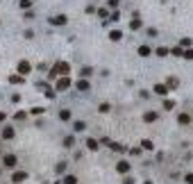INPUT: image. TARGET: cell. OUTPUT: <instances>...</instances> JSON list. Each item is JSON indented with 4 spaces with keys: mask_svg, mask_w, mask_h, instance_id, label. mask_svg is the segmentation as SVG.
<instances>
[{
    "mask_svg": "<svg viewBox=\"0 0 193 184\" xmlns=\"http://www.w3.org/2000/svg\"><path fill=\"white\" fill-rule=\"evenodd\" d=\"M87 148L89 150H98V141L96 139H87Z\"/></svg>",
    "mask_w": 193,
    "mask_h": 184,
    "instance_id": "obj_15",
    "label": "cell"
},
{
    "mask_svg": "<svg viewBox=\"0 0 193 184\" xmlns=\"http://www.w3.org/2000/svg\"><path fill=\"white\" fill-rule=\"evenodd\" d=\"M146 184H152V182H146Z\"/></svg>",
    "mask_w": 193,
    "mask_h": 184,
    "instance_id": "obj_40",
    "label": "cell"
},
{
    "mask_svg": "<svg viewBox=\"0 0 193 184\" xmlns=\"http://www.w3.org/2000/svg\"><path fill=\"white\" fill-rule=\"evenodd\" d=\"M0 141H2V136H0Z\"/></svg>",
    "mask_w": 193,
    "mask_h": 184,
    "instance_id": "obj_41",
    "label": "cell"
},
{
    "mask_svg": "<svg viewBox=\"0 0 193 184\" xmlns=\"http://www.w3.org/2000/svg\"><path fill=\"white\" fill-rule=\"evenodd\" d=\"M173 55L175 57H184V52H182V48H173Z\"/></svg>",
    "mask_w": 193,
    "mask_h": 184,
    "instance_id": "obj_33",
    "label": "cell"
},
{
    "mask_svg": "<svg viewBox=\"0 0 193 184\" xmlns=\"http://www.w3.org/2000/svg\"><path fill=\"white\" fill-rule=\"evenodd\" d=\"M139 55H141V57H148V55H150V48H148V46H141V48H139Z\"/></svg>",
    "mask_w": 193,
    "mask_h": 184,
    "instance_id": "obj_24",
    "label": "cell"
},
{
    "mask_svg": "<svg viewBox=\"0 0 193 184\" xmlns=\"http://www.w3.org/2000/svg\"><path fill=\"white\" fill-rule=\"evenodd\" d=\"M143 121H146V123L157 121V112H146V114H143Z\"/></svg>",
    "mask_w": 193,
    "mask_h": 184,
    "instance_id": "obj_9",
    "label": "cell"
},
{
    "mask_svg": "<svg viewBox=\"0 0 193 184\" xmlns=\"http://www.w3.org/2000/svg\"><path fill=\"white\" fill-rule=\"evenodd\" d=\"M73 143H75V139H73V136H66V139H64V146H66V148H71Z\"/></svg>",
    "mask_w": 193,
    "mask_h": 184,
    "instance_id": "obj_27",
    "label": "cell"
},
{
    "mask_svg": "<svg viewBox=\"0 0 193 184\" xmlns=\"http://www.w3.org/2000/svg\"><path fill=\"white\" fill-rule=\"evenodd\" d=\"M141 148H143V150H152L155 146H152V141H148V139H143V141H141Z\"/></svg>",
    "mask_w": 193,
    "mask_h": 184,
    "instance_id": "obj_22",
    "label": "cell"
},
{
    "mask_svg": "<svg viewBox=\"0 0 193 184\" xmlns=\"http://www.w3.org/2000/svg\"><path fill=\"white\" fill-rule=\"evenodd\" d=\"M77 89H80V91H89V89H91V87H89V82L84 80V77H82V80L77 82Z\"/></svg>",
    "mask_w": 193,
    "mask_h": 184,
    "instance_id": "obj_13",
    "label": "cell"
},
{
    "mask_svg": "<svg viewBox=\"0 0 193 184\" xmlns=\"http://www.w3.org/2000/svg\"><path fill=\"white\" fill-rule=\"evenodd\" d=\"M173 107H175L173 100H166V102H164V109H173Z\"/></svg>",
    "mask_w": 193,
    "mask_h": 184,
    "instance_id": "obj_31",
    "label": "cell"
},
{
    "mask_svg": "<svg viewBox=\"0 0 193 184\" xmlns=\"http://www.w3.org/2000/svg\"><path fill=\"white\" fill-rule=\"evenodd\" d=\"M0 121H5V112H0Z\"/></svg>",
    "mask_w": 193,
    "mask_h": 184,
    "instance_id": "obj_39",
    "label": "cell"
},
{
    "mask_svg": "<svg viewBox=\"0 0 193 184\" xmlns=\"http://www.w3.org/2000/svg\"><path fill=\"white\" fill-rule=\"evenodd\" d=\"M123 184H134V179L132 177H125V182H123Z\"/></svg>",
    "mask_w": 193,
    "mask_h": 184,
    "instance_id": "obj_38",
    "label": "cell"
},
{
    "mask_svg": "<svg viewBox=\"0 0 193 184\" xmlns=\"http://www.w3.org/2000/svg\"><path fill=\"white\" fill-rule=\"evenodd\" d=\"M20 7H23V9H27V7H32V0H20Z\"/></svg>",
    "mask_w": 193,
    "mask_h": 184,
    "instance_id": "obj_30",
    "label": "cell"
},
{
    "mask_svg": "<svg viewBox=\"0 0 193 184\" xmlns=\"http://www.w3.org/2000/svg\"><path fill=\"white\" fill-rule=\"evenodd\" d=\"M116 170H118V173H123V175L130 173V164H127V161H118L116 164Z\"/></svg>",
    "mask_w": 193,
    "mask_h": 184,
    "instance_id": "obj_7",
    "label": "cell"
},
{
    "mask_svg": "<svg viewBox=\"0 0 193 184\" xmlns=\"http://www.w3.org/2000/svg\"><path fill=\"white\" fill-rule=\"evenodd\" d=\"M91 73H93V71H91V68L87 66V68H82V73H80V75H82V77H89V75H91Z\"/></svg>",
    "mask_w": 193,
    "mask_h": 184,
    "instance_id": "obj_28",
    "label": "cell"
},
{
    "mask_svg": "<svg viewBox=\"0 0 193 184\" xmlns=\"http://www.w3.org/2000/svg\"><path fill=\"white\" fill-rule=\"evenodd\" d=\"M27 179V173H23V170H16L14 175H11V182L14 184H20V182H25Z\"/></svg>",
    "mask_w": 193,
    "mask_h": 184,
    "instance_id": "obj_5",
    "label": "cell"
},
{
    "mask_svg": "<svg viewBox=\"0 0 193 184\" xmlns=\"http://www.w3.org/2000/svg\"><path fill=\"white\" fill-rule=\"evenodd\" d=\"M166 55H168L166 48H157V57H166Z\"/></svg>",
    "mask_w": 193,
    "mask_h": 184,
    "instance_id": "obj_29",
    "label": "cell"
},
{
    "mask_svg": "<svg viewBox=\"0 0 193 184\" xmlns=\"http://www.w3.org/2000/svg\"><path fill=\"white\" fill-rule=\"evenodd\" d=\"M59 118H61V121H71V112H68V109H61V112H59Z\"/></svg>",
    "mask_w": 193,
    "mask_h": 184,
    "instance_id": "obj_20",
    "label": "cell"
},
{
    "mask_svg": "<svg viewBox=\"0 0 193 184\" xmlns=\"http://www.w3.org/2000/svg\"><path fill=\"white\" fill-rule=\"evenodd\" d=\"M11 84H23V75H9Z\"/></svg>",
    "mask_w": 193,
    "mask_h": 184,
    "instance_id": "obj_16",
    "label": "cell"
},
{
    "mask_svg": "<svg viewBox=\"0 0 193 184\" xmlns=\"http://www.w3.org/2000/svg\"><path fill=\"white\" fill-rule=\"evenodd\" d=\"M130 27H132V30H139V27H141V18H139V16H134V20L130 23Z\"/></svg>",
    "mask_w": 193,
    "mask_h": 184,
    "instance_id": "obj_21",
    "label": "cell"
},
{
    "mask_svg": "<svg viewBox=\"0 0 193 184\" xmlns=\"http://www.w3.org/2000/svg\"><path fill=\"white\" fill-rule=\"evenodd\" d=\"M55 170H57V173H64V170H66V164H64V161H59V164L55 166Z\"/></svg>",
    "mask_w": 193,
    "mask_h": 184,
    "instance_id": "obj_26",
    "label": "cell"
},
{
    "mask_svg": "<svg viewBox=\"0 0 193 184\" xmlns=\"http://www.w3.org/2000/svg\"><path fill=\"white\" fill-rule=\"evenodd\" d=\"M184 179H186V184H193V173H188V175H186Z\"/></svg>",
    "mask_w": 193,
    "mask_h": 184,
    "instance_id": "obj_36",
    "label": "cell"
},
{
    "mask_svg": "<svg viewBox=\"0 0 193 184\" xmlns=\"http://www.w3.org/2000/svg\"><path fill=\"white\" fill-rule=\"evenodd\" d=\"M177 84H179L177 77H168V84H166V87H168V89H177Z\"/></svg>",
    "mask_w": 193,
    "mask_h": 184,
    "instance_id": "obj_17",
    "label": "cell"
},
{
    "mask_svg": "<svg viewBox=\"0 0 193 184\" xmlns=\"http://www.w3.org/2000/svg\"><path fill=\"white\" fill-rule=\"evenodd\" d=\"M73 127H75V132H84V130H87V123L75 121V125H73Z\"/></svg>",
    "mask_w": 193,
    "mask_h": 184,
    "instance_id": "obj_14",
    "label": "cell"
},
{
    "mask_svg": "<svg viewBox=\"0 0 193 184\" xmlns=\"http://www.w3.org/2000/svg\"><path fill=\"white\" fill-rule=\"evenodd\" d=\"M2 164H5L7 168H16L18 159H16V155H5V157H2Z\"/></svg>",
    "mask_w": 193,
    "mask_h": 184,
    "instance_id": "obj_4",
    "label": "cell"
},
{
    "mask_svg": "<svg viewBox=\"0 0 193 184\" xmlns=\"http://www.w3.org/2000/svg\"><path fill=\"white\" fill-rule=\"evenodd\" d=\"M71 87V80H68V75H61V80H57V91H66V89Z\"/></svg>",
    "mask_w": 193,
    "mask_h": 184,
    "instance_id": "obj_3",
    "label": "cell"
},
{
    "mask_svg": "<svg viewBox=\"0 0 193 184\" xmlns=\"http://www.w3.org/2000/svg\"><path fill=\"white\" fill-rule=\"evenodd\" d=\"M109 109H112V105H109V102H102L100 107H98V112H100V114H107Z\"/></svg>",
    "mask_w": 193,
    "mask_h": 184,
    "instance_id": "obj_19",
    "label": "cell"
},
{
    "mask_svg": "<svg viewBox=\"0 0 193 184\" xmlns=\"http://www.w3.org/2000/svg\"><path fill=\"white\" fill-rule=\"evenodd\" d=\"M68 73H71V64H68V61H57L55 66L50 68V73H48V75L55 77V75H68Z\"/></svg>",
    "mask_w": 193,
    "mask_h": 184,
    "instance_id": "obj_1",
    "label": "cell"
},
{
    "mask_svg": "<svg viewBox=\"0 0 193 184\" xmlns=\"http://www.w3.org/2000/svg\"><path fill=\"white\" fill-rule=\"evenodd\" d=\"M177 121H179V125H188V123H193V118L188 116V114H179Z\"/></svg>",
    "mask_w": 193,
    "mask_h": 184,
    "instance_id": "obj_10",
    "label": "cell"
},
{
    "mask_svg": "<svg viewBox=\"0 0 193 184\" xmlns=\"http://www.w3.org/2000/svg\"><path fill=\"white\" fill-rule=\"evenodd\" d=\"M109 39H112V41H121V39H123V32H121V30L109 32Z\"/></svg>",
    "mask_w": 193,
    "mask_h": 184,
    "instance_id": "obj_11",
    "label": "cell"
},
{
    "mask_svg": "<svg viewBox=\"0 0 193 184\" xmlns=\"http://www.w3.org/2000/svg\"><path fill=\"white\" fill-rule=\"evenodd\" d=\"M23 118H25V112H18V114L14 116V121H23Z\"/></svg>",
    "mask_w": 193,
    "mask_h": 184,
    "instance_id": "obj_34",
    "label": "cell"
},
{
    "mask_svg": "<svg viewBox=\"0 0 193 184\" xmlns=\"http://www.w3.org/2000/svg\"><path fill=\"white\" fill-rule=\"evenodd\" d=\"M43 112H46L43 107H34V109H30V114H34V116H41Z\"/></svg>",
    "mask_w": 193,
    "mask_h": 184,
    "instance_id": "obj_25",
    "label": "cell"
},
{
    "mask_svg": "<svg viewBox=\"0 0 193 184\" xmlns=\"http://www.w3.org/2000/svg\"><path fill=\"white\" fill-rule=\"evenodd\" d=\"M184 57H186V59H193V48H191V50H186V52H184Z\"/></svg>",
    "mask_w": 193,
    "mask_h": 184,
    "instance_id": "obj_35",
    "label": "cell"
},
{
    "mask_svg": "<svg viewBox=\"0 0 193 184\" xmlns=\"http://www.w3.org/2000/svg\"><path fill=\"white\" fill-rule=\"evenodd\" d=\"M98 16H100V18H107V9H105V7H100V9H98Z\"/></svg>",
    "mask_w": 193,
    "mask_h": 184,
    "instance_id": "obj_32",
    "label": "cell"
},
{
    "mask_svg": "<svg viewBox=\"0 0 193 184\" xmlns=\"http://www.w3.org/2000/svg\"><path fill=\"white\" fill-rule=\"evenodd\" d=\"M61 184H77V177H75V175H66Z\"/></svg>",
    "mask_w": 193,
    "mask_h": 184,
    "instance_id": "obj_18",
    "label": "cell"
},
{
    "mask_svg": "<svg viewBox=\"0 0 193 184\" xmlns=\"http://www.w3.org/2000/svg\"><path fill=\"white\" fill-rule=\"evenodd\" d=\"M32 73V64L27 59H23V61H18V75H30Z\"/></svg>",
    "mask_w": 193,
    "mask_h": 184,
    "instance_id": "obj_2",
    "label": "cell"
},
{
    "mask_svg": "<svg viewBox=\"0 0 193 184\" xmlns=\"http://www.w3.org/2000/svg\"><path fill=\"white\" fill-rule=\"evenodd\" d=\"M112 146V150H116V152H125V146H121V143H109Z\"/></svg>",
    "mask_w": 193,
    "mask_h": 184,
    "instance_id": "obj_23",
    "label": "cell"
},
{
    "mask_svg": "<svg viewBox=\"0 0 193 184\" xmlns=\"http://www.w3.org/2000/svg\"><path fill=\"white\" fill-rule=\"evenodd\" d=\"M109 7H112V9H116V7H118V0H109Z\"/></svg>",
    "mask_w": 193,
    "mask_h": 184,
    "instance_id": "obj_37",
    "label": "cell"
},
{
    "mask_svg": "<svg viewBox=\"0 0 193 184\" xmlns=\"http://www.w3.org/2000/svg\"><path fill=\"white\" fill-rule=\"evenodd\" d=\"M155 93H157V96H166L168 87H166V84H155Z\"/></svg>",
    "mask_w": 193,
    "mask_h": 184,
    "instance_id": "obj_8",
    "label": "cell"
},
{
    "mask_svg": "<svg viewBox=\"0 0 193 184\" xmlns=\"http://www.w3.org/2000/svg\"><path fill=\"white\" fill-rule=\"evenodd\" d=\"M14 127H5V130H2V139H14Z\"/></svg>",
    "mask_w": 193,
    "mask_h": 184,
    "instance_id": "obj_12",
    "label": "cell"
},
{
    "mask_svg": "<svg viewBox=\"0 0 193 184\" xmlns=\"http://www.w3.org/2000/svg\"><path fill=\"white\" fill-rule=\"evenodd\" d=\"M48 20H50V23H52V25H66V16H64V14H57V16H52V18H48Z\"/></svg>",
    "mask_w": 193,
    "mask_h": 184,
    "instance_id": "obj_6",
    "label": "cell"
}]
</instances>
